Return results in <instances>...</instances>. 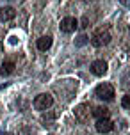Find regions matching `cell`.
<instances>
[{
  "mask_svg": "<svg viewBox=\"0 0 130 135\" xmlns=\"http://www.w3.org/2000/svg\"><path fill=\"white\" fill-rule=\"evenodd\" d=\"M75 117L78 119L80 123H86L89 117V110H87V105H78L75 108Z\"/></svg>",
  "mask_w": 130,
  "mask_h": 135,
  "instance_id": "ba28073f",
  "label": "cell"
},
{
  "mask_svg": "<svg viewBox=\"0 0 130 135\" xmlns=\"http://www.w3.org/2000/svg\"><path fill=\"white\" fill-rule=\"evenodd\" d=\"M36 45H38V50L47 52L48 48L52 46V37H50V36H43V37H39V39H38V43H36Z\"/></svg>",
  "mask_w": 130,
  "mask_h": 135,
  "instance_id": "9c48e42d",
  "label": "cell"
},
{
  "mask_svg": "<svg viewBox=\"0 0 130 135\" xmlns=\"http://www.w3.org/2000/svg\"><path fill=\"white\" fill-rule=\"evenodd\" d=\"M91 114L95 115L96 119H103V117H109V108L107 107H103V105H100V107H95L93 108V112H91Z\"/></svg>",
  "mask_w": 130,
  "mask_h": 135,
  "instance_id": "30bf717a",
  "label": "cell"
},
{
  "mask_svg": "<svg viewBox=\"0 0 130 135\" xmlns=\"http://www.w3.org/2000/svg\"><path fill=\"white\" fill-rule=\"evenodd\" d=\"M77 27H78V20L73 18V16H66V18H62V20H61V30L64 34L75 32Z\"/></svg>",
  "mask_w": 130,
  "mask_h": 135,
  "instance_id": "277c9868",
  "label": "cell"
},
{
  "mask_svg": "<svg viewBox=\"0 0 130 135\" xmlns=\"http://www.w3.org/2000/svg\"><path fill=\"white\" fill-rule=\"evenodd\" d=\"M91 73L96 75V76H103V75L107 73V69H109V66H107V62L102 61V59H98V61H93L91 62Z\"/></svg>",
  "mask_w": 130,
  "mask_h": 135,
  "instance_id": "5b68a950",
  "label": "cell"
},
{
  "mask_svg": "<svg viewBox=\"0 0 130 135\" xmlns=\"http://www.w3.org/2000/svg\"><path fill=\"white\" fill-rule=\"evenodd\" d=\"M95 128H96V132H100V133H109L110 130L114 128V123L110 121L109 117H103V119H96Z\"/></svg>",
  "mask_w": 130,
  "mask_h": 135,
  "instance_id": "8992f818",
  "label": "cell"
},
{
  "mask_svg": "<svg viewBox=\"0 0 130 135\" xmlns=\"http://www.w3.org/2000/svg\"><path fill=\"white\" fill-rule=\"evenodd\" d=\"M109 41H110V34H109V30H103V28L96 30V32L91 36V45L96 46V48L109 45Z\"/></svg>",
  "mask_w": 130,
  "mask_h": 135,
  "instance_id": "7a4b0ae2",
  "label": "cell"
},
{
  "mask_svg": "<svg viewBox=\"0 0 130 135\" xmlns=\"http://www.w3.org/2000/svg\"><path fill=\"white\" fill-rule=\"evenodd\" d=\"M84 43H87V37H86V36H80V37H78V41H77V45H78V46H82Z\"/></svg>",
  "mask_w": 130,
  "mask_h": 135,
  "instance_id": "4fadbf2b",
  "label": "cell"
},
{
  "mask_svg": "<svg viewBox=\"0 0 130 135\" xmlns=\"http://www.w3.org/2000/svg\"><path fill=\"white\" fill-rule=\"evenodd\" d=\"M14 68H16V64H14V62H11V61L4 62V64L0 66V75H2V76H7V75H11V73L14 71Z\"/></svg>",
  "mask_w": 130,
  "mask_h": 135,
  "instance_id": "8fae6325",
  "label": "cell"
},
{
  "mask_svg": "<svg viewBox=\"0 0 130 135\" xmlns=\"http://www.w3.org/2000/svg\"><path fill=\"white\" fill-rule=\"evenodd\" d=\"M121 107L123 108H130V94H125L121 98Z\"/></svg>",
  "mask_w": 130,
  "mask_h": 135,
  "instance_id": "7c38bea8",
  "label": "cell"
},
{
  "mask_svg": "<svg viewBox=\"0 0 130 135\" xmlns=\"http://www.w3.org/2000/svg\"><path fill=\"white\" fill-rule=\"evenodd\" d=\"M95 94H96V98H100L102 101H112L114 96H116V93H114V87H112L110 84L103 82V84H100V85L95 89Z\"/></svg>",
  "mask_w": 130,
  "mask_h": 135,
  "instance_id": "6da1fadb",
  "label": "cell"
},
{
  "mask_svg": "<svg viewBox=\"0 0 130 135\" xmlns=\"http://www.w3.org/2000/svg\"><path fill=\"white\" fill-rule=\"evenodd\" d=\"M52 105H54V98L48 94V93L38 94V96H36V100H34V108H36V110H41V112L48 110Z\"/></svg>",
  "mask_w": 130,
  "mask_h": 135,
  "instance_id": "3957f363",
  "label": "cell"
},
{
  "mask_svg": "<svg viewBox=\"0 0 130 135\" xmlns=\"http://www.w3.org/2000/svg\"><path fill=\"white\" fill-rule=\"evenodd\" d=\"M14 16H16V11H14L13 7H0V21H9L13 20Z\"/></svg>",
  "mask_w": 130,
  "mask_h": 135,
  "instance_id": "52a82bcc",
  "label": "cell"
},
{
  "mask_svg": "<svg viewBox=\"0 0 130 135\" xmlns=\"http://www.w3.org/2000/svg\"><path fill=\"white\" fill-rule=\"evenodd\" d=\"M119 4H121V6H125V7H128L130 6V0H119Z\"/></svg>",
  "mask_w": 130,
  "mask_h": 135,
  "instance_id": "5bb4252c",
  "label": "cell"
}]
</instances>
